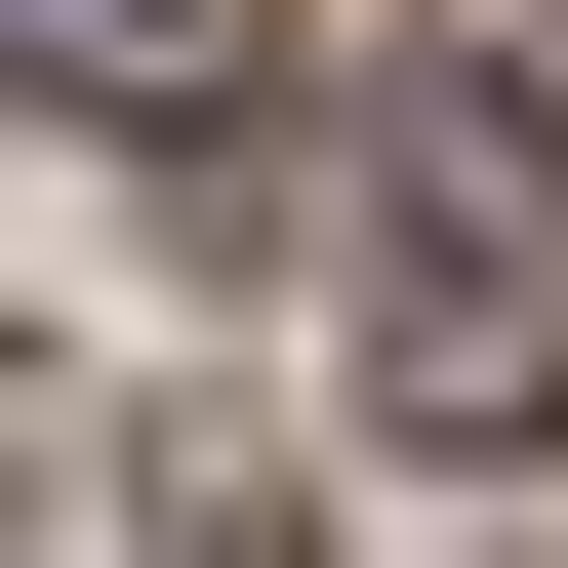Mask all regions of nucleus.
<instances>
[{"label":"nucleus","mask_w":568,"mask_h":568,"mask_svg":"<svg viewBox=\"0 0 568 568\" xmlns=\"http://www.w3.org/2000/svg\"><path fill=\"white\" fill-rule=\"evenodd\" d=\"M325 163H366V203H325L366 406H406V447H568V122L528 82H366Z\"/></svg>","instance_id":"obj_1"},{"label":"nucleus","mask_w":568,"mask_h":568,"mask_svg":"<svg viewBox=\"0 0 568 568\" xmlns=\"http://www.w3.org/2000/svg\"><path fill=\"white\" fill-rule=\"evenodd\" d=\"M0 82H41V122H203V82H244V0H0Z\"/></svg>","instance_id":"obj_3"},{"label":"nucleus","mask_w":568,"mask_h":568,"mask_svg":"<svg viewBox=\"0 0 568 568\" xmlns=\"http://www.w3.org/2000/svg\"><path fill=\"white\" fill-rule=\"evenodd\" d=\"M0 568H284V487L163 406H0Z\"/></svg>","instance_id":"obj_2"}]
</instances>
